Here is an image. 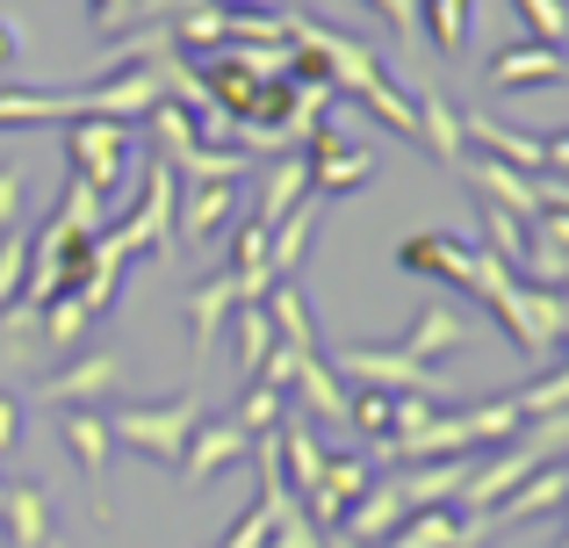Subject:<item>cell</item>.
<instances>
[{"label": "cell", "mask_w": 569, "mask_h": 548, "mask_svg": "<svg viewBox=\"0 0 569 548\" xmlns=\"http://www.w3.org/2000/svg\"><path fill=\"white\" fill-rule=\"evenodd\" d=\"M202 426V397H173V405H123L109 419V434L123 440V448H138L144 462H181V448H188V434Z\"/></svg>", "instance_id": "6da1fadb"}, {"label": "cell", "mask_w": 569, "mask_h": 548, "mask_svg": "<svg viewBox=\"0 0 569 548\" xmlns=\"http://www.w3.org/2000/svg\"><path fill=\"white\" fill-rule=\"evenodd\" d=\"M66 152H72V181L87 196H123L130 181V123H101V116H80L66 130Z\"/></svg>", "instance_id": "7a4b0ae2"}, {"label": "cell", "mask_w": 569, "mask_h": 548, "mask_svg": "<svg viewBox=\"0 0 569 548\" xmlns=\"http://www.w3.org/2000/svg\"><path fill=\"white\" fill-rule=\"evenodd\" d=\"M332 376H347V382H361V390H389V397H440L447 390V376L440 368H426V361H411V353H397V347H332Z\"/></svg>", "instance_id": "3957f363"}, {"label": "cell", "mask_w": 569, "mask_h": 548, "mask_svg": "<svg viewBox=\"0 0 569 548\" xmlns=\"http://www.w3.org/2000/svg\"><path fill=\"white\" fill-rule=\"evenodd\" d=\"M173 196H181V173H173L167 159H152V167H144V202H138V217H123V225H116V246H123L130 260H138V253H159V260H167Z\"/></svg>", "instance_id": "277c9868"}, {"label": "cell", "mask_w": 569, "mask_h": 548, "mask_svg": "<svg viewBox=\"0 0 569 548\" xmlns=\"http://www.w3.org/2000/svg\"><path fill=\"white\" fill-rule=\"evenodd\" d=\"M303 173H310V196H347L376 173V152L368 145H347L332 123L310 130V152H303Z\"/></svg>", "instance_id": "5b68a950"}, {"label": "cell", "mask_w": 569, "mask_h": 548, "mask_svg": "<svg viewBox=\"0 0 569 548\" xmlns=\"http://www.w3.org/2000/svg\"><path fill=\"white\" fill-rule=\"evenodd\" d=\"M368 484H376V462H368V455H332V462H325V477L310 484V498H303V520L318 527V535H332Z\"/></svg>", "instance_id": "8992f818"}, {"label": "cell", "mask_w": 569, "mask_h": 548, "mask_svg": "<svg viewBox=\"0 0 569 548\" xmlns=\"http://www.w3.org/2000/svg\"><path fill=\"white\" fill-rule=\"evenodd\" d=\"M159 109V72L152 66H116L101 87H80V116H101V123H130V116Z\"/></svg>", "instance_id": "52a82bcc"}, {"label": "cell", "mask_w": 569, "mask_h": 548, "mask_svg": "<svg viewBox=\"0 0 569 548\" xmlns=\"http://www.w3.org/2000/svg\"><path fill=\"white\" fill-rule=\"evenodd\" d=\"M252 455V434L238 419H202L188 434V448H181V477L188 484H209V477H223V469H238Z\"/></svg>", "instance_id": "ba28073f"}, {"label": "cell", "mask_w": 569, "mask_h": 548, "mask_svg": "<svg viewBox=\"0 0 569 548\" xmlns=\"http://www.w3.org/2000/svg\"><path fill=\"white\" fill-rule=\"evenodd\" d=\"M66 448H72V462H80V477H87V506H94V520H109V491H101L109 455H116L109 419H101V411H66Z\"/></svg>", "instance_id": "9c48e42d"}, {"label": "cell", "mask_w": 569, "mask_h": 548, "mask_svg": "<svg viewBox=\"0 0 569 548\" xmlns=\"http://www.w3.org/2000/svg\"><path fill=\"white\" fill-rule=\"evenodd\" d=\"M397 268L403 275H432V281H447V289H469L476 281V246L447 239V231H418V239L397 246Z\"/></svg>", "instance_id": "30bf717a"}, {"label": "cell", "mask_w": 569, "mask_h": 548, "mask_svg": "<svg viewBox=\"0 0 569 548\" xmlns=\"http://www.w3.org/2000/svg\"><path fill=\"white\" fill-rule=\"evenodd\" d=\"M461 138H476V145H483V159H498V167L527 173V181H548V138L505 130V123H490V116H461Z\"/></svg>", "instance_id": "8fae6325"}, {"label": "cell", "mask_w": 569, "mask_h": 548, "mask_svg": "<svg viewBox=\"0 0 569 548\" xmlns=\"http://www.w3.org/2000/svg\"><path fill=\"white\" fill-rule=\"evenodd\" d=\"M483 80L512 94V87H556V80H569V66H562L556 43H498V58L483 66Z\"/></svg>", "instance_id": "7c38bea8"}, {"label": "cell", "mask_w": 569, "mask_h": 548, "mask_svg": "<svg viewBox=\"0 0 569 548\" xmlns=\"http://www.w3.org/2000/svg\"><path fill=\"white\" fill-rule=\"evenodd\" d=\"M483 535H490L483 512H447V506H432V512H411V520H403L382 548H476Z\"/></svg>", "instance_id": "4fadbf2b"}, {"label": "cell", "mask_w": 569, "mask_h": 548, "mask_svg": "<svg viewBox=\"0 0 569 548\" xmlns=\"http://www.w3.org/2000/svg\"><path fill=\"white\" fill-rule=\"evenodd\" d=\"M556 506H569V469H533L512 498H498V506L483 512V527L490 535H498V527H527V520H541V512H556Z\"/></svg>", "instance_id": "5bb4252c"}, {"label": "cell", "mask_w": 569, "mask_h": 548, "mask_svg": "<svg viewBox=\"0 0 569 548\" xmlns=\"http://www.w3.org/2000/svg\"><path fill=\"white\" fill-rule=\"evenodd\" d=\"M109 390H123V361L101 353V347L80 353L66 376H43V405H72V411H80L87 397H109Z\"/></svg>", "instance_id": "9a60e30c"}, {"label": "cell", "mask_w": 569, "mask_h": 548, "mask_svg": "<svg viewBox=\"0 0 569 548\" xmlns=\"http://www.w3.org/2000/svg\"><path fill=\"white\" fill-rule=\"evenodd\" d=\"M403 520H411V506H403V491H397V484H368V491L353 498V512L339 520V535H353L361 548H382V541L397 535Z\"/></svg>", "instance_id": "2e32d148"}, {"label": "cell", "mask_w": 569, "mask_h": 548, "mask_svg": "<svg viewBox=\"0 0 569 548\" xmlns=\"http://www.w3.org/2000/svg\"><path fill=\"white\" fill-rule=\"evenodd\" d=\"M238 225V181H188L181 202V231L194 246H217V231Z\"/></svg>", "instance_id": "e0dca14e"}, {"label": "cell", "mask_w": 569, "mask_h": 548, "mask_svg": "<svg viewBox=\"0 0 569 548\" xmlns=\"http://www.w3.org/2000/svg\"><path fill=\"white\" fill-rule=\"evenodd\" d=\"M411 109H418V145H426L440 167H455V173H461V109L440 94V87H426Z\"/></svg>", "instance_id": "ac0fdd59"}, {"label": "cell", "mask_w": 569, "mask_h": 548, "mask_svg": "<svg viewBox=\"0 0 569 548\" xmlns=\"http://www.w3.org/2000/svg\"><path fill=\"white\" fill-rule=\"evenodd\" d=\"M0 527H8L14 548H51V498H43V484H8Z\"/></svg>", "instance_id": "d6986e66"}, {"label": "cell", "mask_w": 569, "mask_h": 548, "mask_svg": "<svg viewBox=\"0 0 569 548\" xmlns=\"http://www.w3.org/2000/svg\"><path fill=\"white\" fill-rule=\"evenodd\" d=\"M43 353V310L37 303H8L0 310V382L22 376V368H37Z\"/></svg>", "instance_id": "ffe728a7"}, {"label": "cell", "mask_w": 569, "mask_h": 548, "mask_svg": "<svg viewBox=\"0 0 569 548\" xmlns=\"http://www.w3.org/2000/svg\"><path fill=\"white\" fill-rule=\"evenodd\" d=\"M455 347H469V325H461L447 303H426V310H418V325L397 339V353H411V361H426V368L440 361V353H455Z\"/></svg>", "instance_id": "44dd1931"}, {"label": "cell", "mask_w": 569, "mask_h": 548, "mask_svg": "<svg viewBox=\"0 0 569 548\" xmlns=\"http://www.w3.org/2000/svg\"><path fill=\"white\" fill-rule=\"evenodd\" d=\"M289 397H303L310 411H318L325 426H347V382L332 376V368H325V353H303V361H296V382H289Z\"/></svg>", "instance_id": "7402d4cb"}, {"label": "cell", "mask_w": 569, "mask_h": 548, "mask_svg": "<svg viewBox=\"0 0 569 548\" xmlns=\"http://www.w3.org/2000/svg\"><path fill=\"white\" fill-rule=\"evenodd\" d=\"M469 477H476V455H447V469H411V477H397V491H403L411 512H432V506H447V498H461Z\"/></svg>", "instance_id": "603a6c76"}, {"label": "cell", "mask_w": 569, "mask_h": 548, "mask_svg": "<svg viewBox=\"0 0 569 548\" xmlns=\"http://www.w3.org/2000/svg\"><path fill=\"white\" fill-rule=\"evenodd\" d=\"M238 310V281L231 275H209L202 289L188 296V339H194V361H202L209 347H217V325Z\"/></svg>", "instance_id": "cb8c5ba5"}, {"label": "cell", "mask_w": 569, "mask_h": 548, "mask_svg": "<svg viewBox=\"0 0 569 548\" xmlns=\"http://www.w3.org/2000/svg\"><path fill=\"white\" fill-rule=\"evenodd\" d=\"M58 116H72V123H80V94H37V87H0V130L58 123Z\"/></svg>", "instance_id": "d4e9b609"}, {"label": "cell", "mask_w": 569, "mask_h": 548, "mask_svg": "<svg viewBox=\"0 0 569 548\" xmlns=\"http://www.w3.org/2000/svg\"><path fill=\"white\" fill-rule=\"evenodd\" d=\"M194 152H202V138H194V116L173 109V101H159V109H152V159H167V167L181 173Z\"/></svg>", "instance_id": "484cf974"}, {"label": "cell", "mask_w": 569, "mask_h": 548, "mask_svg": "<svg viewBox=\"0 0 569 548\" xmlns=\"http://www.w3.org/2000/svg\"><path fill=\"white\" fill-rule=\"evenodd\" d=\"M303 196H310V173H303V159H274V167H267V181H260V225L274 231V225H281V217H289Z\"/></svg>", "instance_id": "4316f807"}, {"label": "cell", "mask_w": 569, "mask_h": 548, "mask_svg": "<svg viewBox=\"0 0 569 548\" xmlns=\"http://www.w3.org/2000/svg\"><path fill=\"white\" fill-rule=\"evenodd\" d=\"M87 325H94V303H87V296H58V303H43V353L80 347Z\"/></svg>", "instance_id": "83f0119b"}, {"label": "cell", "mask_w": 569, "mask_h": 548, "mask_svg": "<svg viewBox=\"0 0 569 548\" xmlns=\"http://www.w3.org/2000/svg\"><path fill=\"white\" fill-rule=\"evenodd\" d=\"M418 29L432 37L440 58H455L461 37H469V0H418Z\"/></svg>", "instance_id": "f1b7e54d"}, {"label": "cell", "mask_w": 569, "mask_h": 548, "mask_svg": "<svg viewBox=\"0 0 569 548\" xmlns=\"http://www.w3.org/2000/svg\"><path fill=\"white\" fill-rule=\"evenodd\" d=\"M512 411H519V426H527V419H556V411H569V361L556 368V376L527 382V390L512 397Z\"/></svg>", "instance_id": "f546056e"}, {"label": "cell", "mask_w": 569, "mask_h": 548, "mask_svg": "<svg viewBox=\"0 0 569 548\" xmlns=\"http://www.w3.org/2000/svg\"><path fill=\"white\" fill-rule=\"evenodd\" d=\"M267 353H274V325H267V310L238 303V361H246V376H260Z\"/></svg>", "instance_id": "4dcf8cb0"}, {"label": "cell", "mask_w": 569, "mask_h": 548, "mask_svg": "<svg viewBox=\"0 0 569 548\" xmlns=\"http://www.w3.org/2000/svg\"><path fill=\"white\" fill-rule=\"evenodd\" d=\"M347 426H361L368 440H389L397 434V397L389 390H353L347 397Z\"/></svg>", "instance_id": "1f68e13d"}, {"label": "cell", "mask_w": 569, "mask_h": 548, "mask_svg": "<svg viewBox=\"0 0 569 548\" xmlns=\"http://www.w3.org/2000/svg\"><path fill=\"white\" fill-rule=\"evenodd\" d=\"M512 8L533 29V43H556V51L569 43V0H512Z\"/></svg>", "instance_id": "d6a6232c"}, {"label": "cell", "mask_w": 569, "mask_h": 548, "mask_svg": "<svg viewBox=\"0 0 569 548\" xmlns=\"http://www.w3.org/2000/svg\"><path fill=\"white\" fill-rule=\"evenodd\" d=\"M231 419L246 426V434H274V426L289 419V397H281V390H267V382H252V390H246V405H238Z\"/></svg>", "instance_id": "836d02e7"}, {"label": "cell", "mask_w": 569, "mask_h": 548, "mask_svg": "<svg viewBox=\"0 0 569 548\" xmlns=\"http://www.w3.org/2000/svg\"><path fill=\"white\" fill-rule=\"evenodd\" d=\"M238 173H252V152H217V145H202L181 167V181H238Z\"/></svg>", "instance_id": "e575fe53"}, {"label": "cell", "mask_w": 569, "mask_h": 548, "mask_svg": "<svg viewBox=\"0 0 569 548\" xmlns=\"http://www.w3.org/2000/svg\"><path fill=\"white\" fill-rule=\"evenodd\" d=\"M22 281H29V231H8L0 239V310L22 296Z\"/></svg>", "instance_id": "d590c367"}, {"label": "cell", "mask_w": 569, "mask_h": 548, "mask_svg": "<svg viewBox=\"0 0 569 548\" xmlns=\"http://www.w3.org/2000/svg\"><path fill=\"white\" fill-rule=\"evenodd\" d=\"M14 210H22V167H0V239L14 231Z\"/></svg>", "instance_id": "8d00e7d4"}, {"label": "cell", "mask_w": 569, "mask_h": 548, "mask_svg": "<svg viewBox=\"0 0 569 548\" xmlns=\"http://www.w3.org/2000/svg\"><path fill=\"white\" fill-rule=\"evenodd\" d=\"M318 541H325V535H318V527L303 520V512H296V520H281L274 535H267V548H318Z\"/></svg>", "instance_id": "74e56055"}, {"label": "cell", "mask_w": 569, "mask_h": 548, "mask_svg": "<svg viewBox=\"0 0 569 548\" xmlns=\"http://www.w3.org/2000/svg\"><path fill=\"white\" fill-rule=\"evenodd\" d=\"M368 8H376V14H389V29H397L403 43L418 37V0H368Z\"/></svg>", "instance_id": "f35d334b"}, {"label": "cell", "mask_w": 569, "mask_h": 548, "mask_svg": "<svg viewBox=\"0 0 569 548\" xmlns=\"http://www.w3.org/2000/svg\"><path fill=\"white\" fill-rule=\"evenodd\" d=\"M14 448H22V411H14V397L0 390V462H14Z\"/></svg>", "instance_id": "ab89813d"}, {"label": "cell", "mask_w": 569, "mask_h": 548, "mask_svg": "<svg viewBox=\"0 0 569 548\" xmlns=\"http://www.w3.org/2000/svg\"><path fill=\"white\" fill-rule=\"evenodd\" d=\"M22 58V37H14V22H0V66H14Z\"/></svg>", "instance_id": "60d3db41"}, {"label": "cell", "mask_w": 569, "mask_h": 548, "mask_svg": "<svg viewBox=\"0 0 569 548\" xmlns=\"http://www.w3.org/2000/svg\"><path fill=\"white\" fill-rule=\"evenodd\" d=\"M548 167H556V173H569V138H548Z\"/></svg>", "instance_id": "b9f144b4"}, {"label": "cell", "mask_w": 569, "mask_h": 548, "mask_svg": "<svg viewBox=\"0 0 569 548\" xmlns=\"http://www.w3.org/2000/svg\"><path fill=\"white\" fill-rule=\"evenodd\" d=\"M217 8H260V14H274L281 0H217Z\"/></svg>", "instance_id": "7bdbcfd3"}, {"label": "cell", "mask_w": 569, "mask_h": 548, "mask_svg": "<svg viewBox=\"0 0 569 548\" xmlns=\"http://www.w3.org/2000/svg\"><path fill=\"white\" fill-rule=\"evenodd\" d=\"M318 548H361V541H353V535H339V527H332V535H325Z\"/></svg>", "instance_id": "ee69618b"}, {"label": "cell", "mask_w": 569, "mask_h": 548, "mask_svg": "<svg viewBox=\"0 0 569 548\" xmlns=\"http://www.w3.org/2000/svg\"><path fill=\"white\" fill-rule=\"evenodd\" d=\"M556 548H569V527H562V541H556Z\"/></svg>", "instance_id": "f6af8a7d"}]
</instances>
